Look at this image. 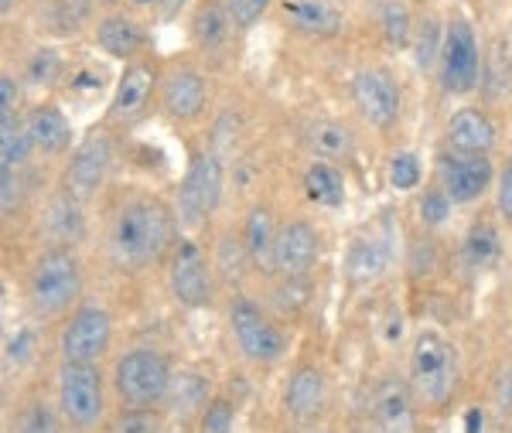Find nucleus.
<instances>
[{
    "label": "nucleus",
    "instance_id": "nucleus-1",
    "mask_svg": "<svg viewBox=\"0 0 512 433\" xmlns=\"http://www.w3.org/2000/svg\"><path fill=\"white\" fill-rule=\"evenodd\" d=\"M175 243V208L158 195L130 198L110 229V256L123 270H147Z\"/></svg>",
    "mask_w": 512,
    "mask_h": 433
},
{
    "label": "nucleus",
    "instance_id": "nucleus-2",
    "mask_svg": "<svg viewBox=\"0 0 512 433\" xmlns=\"http://www.w3.org/2000/svg\"><path fill=\"white\" fill-rule=\"evenodd\" d=\"M82 266L76 253L65 246H52L38 256L28 277V301L41 318H59L79 301Z\"/></svg>",
    "mask_w": 512,
    "mask_h": 433
},
{
    "label": "nucleus",
    "instance_id": "nucleus-3",
    "mask_svg": "<svg viewBox=\"0 0 512 433\" xmlns=\"http://www.w3.org/2000/svg\"><path fill=\"white\" fill-rule=\"evenodd\" d=\"M458 386V352L437 331H420L410 348V389L424 406H444Z\"/></svg>",
    "mask_w": 512,
    "mask_h": 433
},
{
    "label": "nucleus",
    "instance_id": "nucleus-4",
    "mask_svg": "<svg viewBox=\"0 0 512 433\" xmlns=\"http://www.w3.org/2000/svg\"><path fill=\"white\" fill-rule=\"evenodd\" d=\"M171 362L154 348H130L113 369V386L127 406H158L171 389Z\"/></svg>",
    "mask_w": 512,
    "mask_h": 433
},
{
    "label": "nucleus",
    "instance_id": "nucleus-5",
    "mask_svg": "<svg viewBox=\"0 0 512 433\" xmlns=\"http://www.w3.org/2000/svg\"><path fill=\"white\" fill-rule=\"evenodd\" d=\"M59 410L76 430H93L106 416L103 376L96 362H62L59 369Z\"/></svg>",
    "mask_w": 512,
    "mask_h": 433
},
{
    "label": "nucleus",
    "instance_id": "nucleus-6",
    "mask_svg": "<svg viewBox=\"0 0 512 433\" xmlns=\"http://www.w3.org/2000/svg\"><path fill=\"white\" fill-rule=\"evenodd\" d=\"M229 328H233L239 352L256 365H274L287 352V335L260 311V304L250 301V297H236V301L229 304Z\"/></svg>",
    "mask_w": 512,
    "mask_h": 433
},
{
    "label": "nucleus",
    "instance_id": "nucleus-7",
    "mask_svg": "<svg viewBox=\"0 0 512 433\" xmlns=\"http://www.w3.org/2000/svg\"><path fill=\"white\" fill-rule=\"evenodd\" d=\"M222 178H226V171H222L219 154L202 151L192 157L178 191V219L185 226H198L216 212L222 198Z\"/></svg>",
    "mask_w": 512,
    "mask_h": 433
},
{
    "label": "nucleus",
    "instance_id": "nucleus-8",
    "mask_svg": "<svg viewBox=\"0 0 512 433\" xmlns=\"http://www.w3.org/2000/svg\"><path fill=\"white\" fill-rule=\"evenodd\" d=\"M168 287L178 304L185 307H209L212 304V270L202 246L192 236H178L168 263Z\"/></svg>",
    "mask_w": 512,
    "mask_h": 433
},
{
    "label": "nucleus",
    "instance_id": "nucleus-9",
    "mask_svg": "<svg viewBox=\"0 0 512 433\" xmlns=\"http://www.w3.org/2000/svg\"><path fill=\"white\" fill-rule=\"evenodd\" d=\"M478 72H482V55H478V41L468 21H451L441 41V86L444 93H472L478 86Z\"/></svg>",
    "mask_w": 512,
    "mask_h": 433
},
{
    "label": "nucleus",
    "instance_id": "nucleus-10",
    "mask_svg": "<svg viewBox=\"0 0 512 433\" xmlns=\"http://www.w3.org/2000/svg\"><path fill=\"white\" fill-rule=\"evenodd\" d=\"M113 318L103 304H82L62 331V362H99L110 352Z\"/></svg>",
    "mask_w": 512,
    "mask_h": 433
},
{
    "label": "nucleus",
    "instance_id": "nucleus-11",
    "mask_svg": "<svg viewBox=\"0 0 512 433\" xmlns=\"http://www.w3.org/2000/svg\"><path fill=\"white\" fill-rule=\"evenodd\" d=\"M352 99L359 106V113L366 116V123H373L376 130H390L400 120V82L393 79V72L386 69H362L352 79Z\"/></svg>",
    "mask_w": 512,
    "mask_h": 433
},
{
    "label": "nucleus",
    "instance_id": "nucleus-12",
    "mask_svg": "<svg viewBox=\"0 0 512 433\" xmlns=\"http://www.w3.org/2000/svg\"><path fill=\"white\" fill-rule=\"evenodd\" d=\"M113 161V147L106 133H89L86 140L72 151L69 168H65V195H72L76 202H89L103 185L106 171Z\"/></svg>",
    "mask_w": 512,
    "mask_h": 433
},
{
    "label": "nucleus",
    "instance_id": "nucleus-13",
    "mask_svg": "<svg viewBox=\"0 0 512 433\" xmlns=\"http://www.w3.org/2000/svg\"><path fill=\"white\" fill-rule=\"evenodd\" d=\"M369 420L376 433H417L414 389L410 382L383 376L369 393Z\"/></svg>",
    "mask_w": 512,
    "mask_h": 433
},
{
    "label": "nucleus",
    "instance_id": "nucleus-14",
    "mask_svg": "<svg viewBox=\"0 0 512 433\" xmlns=\"http://www.w3.org/2000/svg\"><path fill=\"white\" fill-rule=\"evenodd\" d=\"M441 178H444V191L454 205H468L478 202V198L489 191L492 185V161L489 154H458L441 161Z\"/></svg>",
    "mask_w": 512,
    "mask_h": 433
},
{
    "label": "nucleus",
    "instance_id": "nucleus-15",
    "mask_svg": "<svg viewBox=\"0 0 512 433\" xmlns=\"http://www.w3.org/2000/svg\"><path fill=\"white\" fill-rule=\"evenodd\" d=\"M318 253H321V239L311 222L294 219L277 229L274 270L280 277H304V273L318 263Z\"/></svg>",
    "mask_w": 512,
    "mask_h": 433
},
{
    "label": "nucleus",
    "instance_id": "nucleus-16",
    "mask_svg": "<svg viewBox=\"0 0 512 433\" xmlns=\"http://www.w3.org/2000/svg\"><path fill=\"white\" fill-rule=\"evenodd\" d=\"M154 82H158V72L151 69L147 62H134L123 69V76L117 79V89H113V99H110V120L113 123H137L140 116L147 113L151 106V96H154Z\"/></svg>",
    "mask_w": 512,
    "mask_h": 433
},
{
    "label": "nucleus",
    "instance_id": "nucleus-17",
    "mask_svg": "<svg viewBox=\"0 0 512 433\" xmlns=\"http://www.w3.org/2000/svg\"><path fill=\"white\" fill-rule=\"evenodd\" d=\"M280 18L304 38H335L342 31V11L335 0H280Z\"/></svg>",
    "mask_w": 512,
    "mask_h": 433
},
{
    "label": "nucleus",
    "instance_id": "nucleus-18",
    "mask_svg": "<svg viewBox=\"0 0 512 433\" xmlns=\"http://www.w3.org/2000/svg\"><path fill=\"white\" fill-rule=\"evenodd\" d=\"M161 106L175 120H198L209 106V82L198 76L195 69H175L168 72L161 89Z\"/></svg>",
    "mask_w": 512,
    "mask_h": 433
},
{
    "label": "nucleus",
    "instance_id": "nucleus-19",
    "mask_svg": "<svg viewBox=\"0 0 512 433\" xmlns=\"http://www.w3.org/2000/svg\"><path fill=\"white\" fill-rule=\"evenodd\" d=\"M325 399H328V382L315 365L294 369V376L287 379V389H284V410L294 423L315 420V416L325 410Z\"/></svg>",
    "mask_w": 512,
    "mask_h": 433
},
{
    "label": "nucleus",
    "instance_id": "nucleus-20",
    "mask_svg": "<svg viewBox=\"0 0 512 433\" xmlns=\"http://www.w3.org/2000/svg\"><path fill=\"white\" fill-rule=\"evenodd\" d=\"M28 133L35 140V151L41 154H65L72 144V123L55 103H38L28 113Z\"/></svg>",
    "mask_w": 512,
    "mask_h": 433
},
{
    "label": "nucleus",
    "instance_id": "nucleus-21",
    "mask_svg": "<svg viewBox=\"0 0 512 433\" xmlns=\"http://www.w3.org/2000/svg\"><path fill=\"white\" fill-rule=\"evenodd\" d=\"M448 144L458 154H489L495 147V127L482 110H458L448 123Z\"/></svg>",
    "mask_w": 512,
    "mask_h": 433
},
{
    "label": "nucleus",
    "instance_id": "nucleus-22",
    "mask_svg": "<svg viewBox=\"0 0 512 433\" xmlns=\"http://www.w3.org/2000/svg\"><path fill=\"white\" fill-rule=\"evenodd\" d=\"M233 14H229L226 0H202L195 7V18H192V38L198 41V48L205 52H219L226 48L229 35H233Z\"/></svg>",
    "mask_w": 512,
    "mask_h": 433
},
{
    "label": "nucleus",
    "instance_id": "nucleus-23",
    "mask_svg": "<svg viewBox=\"0 0 512 433\" xmlns=\"http://www.w3.org/2000/svg\"><path fill=\"white\" fill-rule=\"evenodd\" d=\"M164 403H168V410L175 413L178 420H188V416H195V413L202 416L205 406L212 403L209 379H205L202 372H175Z\"/></svg>",
    "mask_w": 512,
    "mask_h": 433
},
{
    "label": "nucleus",
    "instance_id": "nucleus-24",
    "mask_svg": "<svg viewBox=\"0 0 512 433\" xmlns=\"http://www.w3.org/2000/svg\"><path fill=\"white\" fill-rule=\"evenodd\" d=\"M96 41L110 58H134L140 48H144V28L137 21L123 18V14H110L96 24Z\"/></svg>",
    "mask_w": 512,
    "mask_h": 433
},
{
    "label": "nucleus",
    "instance_id": "nucleus-25",
    "mask_svg": "<svg viewBox=\"0 0 512 433\" xmlns=\"http://www.w3.org/2000/svg\"><path fill=\"white\" fill-rule=\"evenodd\" d=\"M274 243H277V226H274V215L267 208H250L246 215V226H243V249H246V260L253 266H267L274 270Z\"/></svg>",
    "mask_w": 512,
    "mask_h": 433
},
{
    "label": "nucleus",
    "instance_id": "nucleus-26",
    "mask_svg": "<svg viewBox=\"0 0 512 433\" xmlns=\"http://www.w3.org/2000/svg\"><path fill=\"white\" fill-rule=\"evenodd\" d=\"M386 266H390V249L379 239H355L345 253V273L352 283H373L383 277Z\"/></svg>",
    "mask_w": 512,
    "mask_h": 433
},
{
    "label": "nucleus",
    "instance_id": "nucleus-27",
    "mask_svg": "<svg viewBox=\"0 0 512 433\" xmlns=\"http://www.w3.org/2000/svg\"><path fill=\"white\" fill-rule=\"evenodd\" d=\"M304 144L315 151L321 161H345L352 151H355V137L349 127L342 123H332V120H318L304 130Z\"/></svg>",
    "mask_w": 512,
    "mask_h": 433
},
{
    "label": "nucleus",
    "instance_id": "nucleus-28",
    "mask_svg": "<svg viewBox=\"0 0 512 433\" xmlns=\"http://www.w3.org/2000/svg\"><path fill=\"white\" fill-rule=\"evenodd\" d=\"M304 195L321 208H338L345 202V174L332 161H315L304 171Z\"/></svg>",
    "mask_w": 512,
    "mask_h": 433
},
{
    "label": "nucleus",
    "instance_id": "nucleus-29",
    "mask_svg": "<svg viewBox=\"0 0 512 433\" xmlns=\"http://www.w3.org/2000/svg\"><path fill=\"white\" fill-rule=\"evenodd\" d=\"M35 151V140L28 133V123L14 116H0V168H18Z\"/></svg>",
    "mask_w": 512,
    "mask_h": 433
},
{
    "label": "nucleus",
    "instance_id": "nucleus-30",
    "mask_svg": "<svg viewBox=\"0 0 512 433\" xmlns=\"http://www.w3.org/2000/svg\"><path fill=\"white\" fill-rule=\"evenodd\" d=\"M45 232L55 239V246H72L82 236V212L79 202L72 195L55 198L52 208H48V219H45Z\"/></svg>",
    "mask_w": 512,
    "mask_h": 433
},
{
    "label": "nucleus",
    "instance_id": "nucleus-31",
    "mask_svg": "<svg viewBox=\"0 0 512 433\" xmlns=\"http://www.w3.org/2000/svg\"><path fill=\"white\" fill-rule=\"evenodd\" d=\"M499 260V232L489 222H475L465 236V263L468 270H489Z\"/></svg>",
    "mask_w": 512,
    "mask_h": 433
},
{
    "label": "nucleus",
    "instance_id": "nucleus-32",
    "mask_svg": "<svg viewBox=\"0 0 512 433\" xmlns=\"http://www.w3.org/2000/svg\"><path fill=\"white\" fill-rule=\"evenodd\" d=\"M379 21H383V35L393 48H403L414 35V21H410V11L403 7V0H386Z\"/></svg>",
    "mask_w": 512,
    "mask_h": 433
},
{
    "label": "nucleus",
    "instance_id": "nucleus-33",
    "mask_svg": "<svg viewBox=\"0 0 512 433\" xmlns=\"http://www.w3.org/2000/svg\"><path fill=\"white\" fill-rule=\"evenodd\" d=\"M198 433H236V406L229 399H212L198 416Z\"/></svg>",
    "mask_w": 512,
    "mask_h": 433
},
{
    "label": "nucleus",
    "instance_id": "nucleus-34",
    "mask_svg": "<svg viewBox=\"0 0 512 433\" xmlns=\"http://www.w3.org/2000/svg\"><path fill=\"white\" fill-rule=\"evenodd\" d=\"M110 433H161V416L151 406H130L127 413L117 416Z\"/></svg>",
    "mask_w": 512,
    "mask_h": 433
},
{
    "label": "nucleus",
    "instance_id": "nucleus-35",
    "mask_svg": "<svg viewBox=\"0 0 512 433\" xmlns=\"http://www.w3.org/2000/svg\"><path fill=\"white\" fill-rule=\"evenodd\" d=\"M62 76V58L55 52H48V48H41V52L31 55L28 62V79L35 82V86H52L55 79Z\"/></svg>",
    "mask_w": 512,
    "mask_h": 433
},
{
    "label": "nucleus",
    "instance_id": "nucleus-36",
    "mask_svg": "<svg viewBox=\"0 0 512 433\" xmlns=\"http://www.w3.org/2000/svg\"><path fill=\"white\" fill-rule=\"evenodd\" d=\"M390 185L396 191H414L420 185V161L414 154H396L390 161Z\"/></svg>",
    "mask_w": 512,
    "mask_h": 433
},
{
    "label": "nucleus",
    "instance_id": "nucleus-37",
    "mask_svg": "<svg viewBox=\"0 0 512 433\" xmlns=\"http://www.w3.org/2000/svg\"><path fill=\"white\" fill-rule=\"evenodd\" d=\"M308 283H304V277H284V287L274 294V304L277 311H301L304 304H308Z\"/></svg>",
    "mask_w": 512,
    "mask_h": 433
},
{
    "label": "nucleus",
    "instance_id": "nucleus-38",
    "mask_svg": "<svg viewBox=\"0 0 512 433\" xmlns=\"http://www.w3.org/2000/svg\"><path fill=\"white\" fill-rule=\"evenodd\" d=\"M451 198L448 191H424V198H420V219L427 222V226H441L444 219L451 215Z\"/></svg>",
    "mask_w": 512,
    "mask_h": 433
},
{
    "label": "nucleus",
    "instance_id": "nucleus-39",
    "mask_svg": "<svg viewBox=\"0 0 512 433\" xmlns=\"http://www.w3.org/2000/svg\"><path fill=\"white\" fill-rule=\"evenodd\" d=\"M226 4H229V14H233V24L239 31H246L267 14V7L274 4V0H226Z\"/></svg>",
    "mask_w": 512,
    "mask_h": 433
},
{
    "label": "nucleus",
    "instance_id": "nucleus-40",
    "mask_svg": "<svg viewBox=\"0 0 512 433\" xmlns=\"http://www.w3.org/2000/svg\"><path fill=\"white\" fill-rule=\"evenodd\" d=\"M14 433H55V416L45 403H31L28 410L21 413L18 430Z\"/></svg>",
    "mask_w": 512,
    "mask_h": 433
},
{
    "label": "nucleus",
    "instance_id": "nucleus-41",
    "mask_svg": "<svg viewBox=\"0 0 512 433\" xmlns=\"http://www.w3.org/2000/svg\"><path fill=\"white\" fill-rule=\"evenodd\" d=\"M93 0H59V31H79V24L89 18Z\"/></svg>",
    "mask_w": 512,
    "mask_h": 433
},
{
    "label": "nucleus",
    "instance_id": "nucleus-42",
    "mask_svg": "<svg viewBox=\"0 0 512 433\" xmlns=\"http://www.w3.org/2000/svg\"><path fill=\"white\" fill-rule=\"evenodd\" d=\"M437 38H441L437 24L427 21L424 31H420V41H417V62H420V69H427V65H431L434 58H441V45H437Z\"/></svg>",
    "mask_w": 512,
    "mask_h": 433
},
{
    "label": "nucleus",
    "instance_id": "nucleus-43",
    "mask_svg": "<svg viewBox=\"0 0 512 433\" xmlns=\"http://www.w3.org/2000/svg\"><path fill=\"white\" fill-rule=\"evenodd\" d=\"M31 352H35V335H31L28 328L18 331V335L7 341V358H11V362H18V365H21V362H28Z\"/></svg>",
    "mask_w": 512,
    "mask_h": 433
},
{
    "label": "nucleus",
    "instance_id": "nucleus-44",
    "mask_svg": "<svg viewBox=\"0 0 512 433\" xmlns=\"http://www.w3.org/2000/svg\"><path fill=\"white\" fill-rule=\"evenodd\" d=\"M0 205H4V215H11L14 205H18V178H14V168H0Z\"/></svg>",
    "mask_w": 512,
    "mask_h": 433
},
{
    "label": "nucleus",
    "instance_id": "nucleus-45",
    "mask_svg": "<svg viewBox=\"0 0 512 433\" xmlns=\"http://www.w3.org/2000/svg\"><path fill=\"white\" fill-rule=\"evenodd\" d=\"M499 212L512 226V157L506 161V171H502V178H499Z\"/></svg>",
    "mask_w": 512,
    "mask_h": 433
},
{
    "label": "nucleus",
    "instance_id": "nucleus-46",
    "mask_svg": "<svg viewBox=\"0 0 512 433\" xmlns=\"http://www.w3.org/2000/svg\"><path fill=\"white\" fill-rule=\"evenodd\" d=\"M14 110H18V82L4 72L0 76V116H14Z\"/></svg>",
    "mask_w": 512,
    "mask_h": 433
},
{
    "label": "nucleus",
    "instance_id": "nucleus-47",
    "mask_svg": "<svg viewBox=\"0 0 512 433\" xmlns=\"http://www.w3.org/2000/svg\"><path fill=\"white\" fill-rule=\"evenodd\" d=\"M465 427H468V433H482V410H468Z\"/></svg>",
    "mask_w": 512,
    "mask_h": 433
},
{
    "label": "nucleus",
    "instance_id": "nucleus-48",
    "mask_svg": "<svg viewBox=\"0 0 512 433\" xmlns=\"http://www.w3.org/2000/svg\"><path fill=\"white\" fill-rule=\"evenodd\" d=\"M14 4H18V0H0V14H4V18H11Z\"/></svg>",
    "mask_w": 512,
    "mask_h": 433
},
{
    "label": "nucleus",
    "instance_id": "nucleus-49",
    "mask_svg": "<svg viewBox=\"0 0 512 433\" xmlns=\"http://www.w3.org/2000/svg\"><path fill=\"white\" fill-rule=\"evenodd\" d=\"M130 4H134V7H158L161 0H130Z\"/></svg>",
    "mask_w": 512,
    "mask_h": 433
},
{
    "label": "nucleus",
    "instance_id": "nucleus-50",
    "mask_svg": "<svg viewBox=\"0 0 512 433\" xmlns=\"http://www.w3.org/2000/svg\"><path fill=\"white\" fill-rule=\"evenodd\" d=\"M359 433H376V430H359Z\"/></svg>",
    "mask_w": 512,
    "mask_h": 433
},
{
    "label": "nucleus",
    "instance_id": "nucleus-51",
    "mask_svg": "<svg viewBox=\"0 0 512 433\" xmlns=\"http://www.w3.org/2000/svg\"><path fill=\"white\" fill-rule=\"evenodd\" d=\"M308 433H318V430H308Z\"/></svg>",
    "mask_w": 512,
    "mask_h": 433
}]
</instances>
